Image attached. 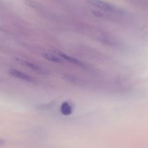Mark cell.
<instances>
[{"instance_id": "1", "label": "cell", "mask_w": 148, "mask_h": 148, "mask_svg": "<svg viewBox=\"0 0 148 148\" xmlns=\"http://www.w3.org/2000/svg\"><path fill=\"white\" fill-rule=\"evenodd\" d=\"M91 3H92V5L96 7V8H98L99 9L101 10H103L105 11L114 12H119V10L116 7L108 3V2H104V1H101V0H91Z\"/></svg>"}, {"instance_id": "2", "label": "cell", "mask_w": 148, "mask_h": 148, "mask_svg": "<svg viewBox=\"0 0 148 148\" xmlns=\"http://www.w3.org/2000/svg\"><path fill=\"white\" fill-rule=\"evenodd\" d=\"M9 73L10 74L11 76H13V77L16 78V79H20V80L24 81L25 82H34V79L31 77V76H29L28 74L22 72L21 71H18V70L15 69H11L10 70Z\"/></svg>"}, {"instance_id": "3", "label": "cell", "mask_w": 148, "mask_h": 148, "mask_svg": "<svg viewBox=\"0 0 148 148\" xmlns=\"http://www.w3.org/2000/svg\"><path fill=\"white\" fill-rule=\"evenodd\" d=\"M74 108L75 107H74V105L72 102H69V101H65L60 105V113L62 115L68 116L73 113Z\"/></svg>"}, {"instance_id": "4", "label": "cell", "mask_w": 148, "mask_h": 148, "mask_svg": "<svg viewBox=\"0 0 148 148\" xmlns=\"http://www.w3.org/2000/svg\"><path fill=\"white\" fill-rule=\"evenodd\" d=\"M43 57L46 60L55 63H62L64 62L63 59L61 58L58 54L51 53V52H45L43 54Z\"/></svg>"}, {"instance_id": "5", "label": "cell", "mask_w": 148, "mask_h": 148, "mask_svg": "<svg viewBox=\"0 0 148 148\" xmlns=\"http://www.w3.org/2000/svg\"><path fill=\"white\" fill-rule=\"evenodd\" d=\"M57 54H58L61 58H62L63 60H67L68 61V62H71V63L74 64V65H79V66H82V65H83V63H82V62H81L80 61L78 60L77 59H75V58H72V57L68 56V55H66L65 54L61 53V52H58Z\"/></svg>"}, {"instance_id": "6", "label": "cell", "mask_w": 148, "mask_h": 148, "mask_svg": "<svg viewBox=\"0 0 148 148\" xmlns=\"http://www.w3.org/2000/svg\"><path fill=\"white\" fill-rule=\"evenodd\" d=\"M20 63L21 65H23L25 66L28 67L30 69L33 70V71H40L42 68L39 66V65H36V64L33 63V62H29V61H27V60H19Z\"/></svg>"}, {"instance_id": "7", "label": "cell", "mask_w": 148, "mask_h": 148, "mask_svg": "<svg viewBox=\"0 0 148 148\" xmlns=\"http://www.w3.org/2000/svg\"><path fill=\"white\" fill-rule=\"evenodd\" d=\"M54 103L53 102H49V103L42 104V105H39L37 110H39L40 111H49L53 108Z\"/></svg>"}, {"instance_id": "8", "label": "cell", "mask_w": 148, "mask_h": 148, "mask_svg": "<svg viewBox=\"0 0 148 148\" xmlns=\"http://www.w3.org/2000/svg\"><path fill=\"white\" fill-rule=\"evenodd\" d=\"M5 144V140H4L3 139H0V146H2Z\"/></svg>"}]
</instances>
